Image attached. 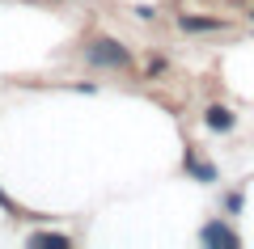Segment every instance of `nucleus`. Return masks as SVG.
Masks as SVG:
<instances>
[{"instance_id": "f257e3e1", "label": "nucleus", "mask_w": 254, "mask_h": 249, "mask_svg": "<svg viewBox=\"0 0 254 249\" xmlns=\"http://www.w3.org/2000/svg\"><path fill=\"white\" fill-rule=\"evenodd\" d=\"M89 63H102V68H123L127 59H131V55L123 51V47L119 43H110V38H98V43H89Z\"/></svg>"}, {"instance_id": "f03ea898", "label": "nucleus", "mask_w": 254, "mask_h": 249, "mask_svg": "<svg viewBox=\"0 0 254 249\" xmlns=\"http://www.w3.org/2000/svg\"><path fill=\"white\" fill-rule=\"evenodd\" d=\"M203 245H229V249H233L237 245V232L225 228V224H208V228H203Z\"/></svg>"}, {"instance_id": "7ed1b4c3", "label": "nucleus", "mask_w": 254, "mask_h": 249, "mask_svg": "<svg viewBox=\"0 0 254 249\" xmlns=\"http://www.w3.org/2000/svg\"><path fill=\"white\" fill-rule=\"evenodd\" d=\"M203 123H208L212 131H229V127H233V114H229L225 106H212V110H208V118H203Z\"/></svg>"}, {"instance_id": "20e7f679", "label": "nucleus", "mask_w": 254, "mask_h": 249, "mask_svg": "<svg viewBox=\"0 0 254 249\" xmlns=\"http://www.w3.org/2000/svg\"><path fill=\"white\" fill-rule=\"evenodd\" d=\"M187 169L195 173L199 182H216V169H212V165H203V160H195V156H187Z\"/></svg>"}, {"instance_id": "39448f33", "label": "nucleus", "mask_w": 254, "mask_h": 249, "mask_svg": "<svg viewBox=\"0 0 254 249\" xmlns=\"http://www.w3.org/2000/svg\"><path fill=\"white\" fill-rule=\"evenodd\" d=\"M178 26L182 30H220V21L216 17H182Z\"/></svg>"}, {"instance_id": "423d86ee", "label": "nucleus", "mask_w": 254, "mask_h": 249, "mask_svg": "<svg viewBox=\"0 0 254 249\" xmlns=\"http://www.w3.org/2000/svg\"><path fill=\"white\" fill-rule=\"evenodd\" d=\"M30 245H68V237H60V232H34V237H30Z\"/></svg>"}, {"instance_id": "0eeeda50", "label": "nucleus", "mask_w": 254, "mask_h": 249, "mask_svg": "<svg viewBox=\"0 0 254 249\" xmlns=\"http://www.w3.org/2000/svg\"><path fill=\"white\" fill-rule=\"evenodd\" d=\"M0 203H4V195H0Z\"/></svg>"}, {"instance_id": "6e6552de", "label": "nucleus", "mask_w": 254, "mask_h": 249, "mask_svg": "<svg viewBox=\"0 0 254 249\" xmlns=\"http://www.w3.org/2000/svg\"><path fill=\"white\" fill-rule=\"evenodd\" d=\"M250 17H254V9H250Z\"/></svg>"}]
</instances>
